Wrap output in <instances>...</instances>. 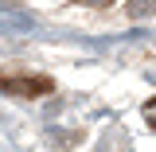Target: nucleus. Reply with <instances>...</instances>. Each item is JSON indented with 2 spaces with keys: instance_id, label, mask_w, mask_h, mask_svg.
I'll use <instances>...</instances> for the list:
<instances>
[{
  "instance_id": "obj_1",
  "label": "nucleus",
  "mask_w": 156,
  "mask_h": 152,
  "mask_svg": "<svg viewBox=\"0 0 156 152\" xmlns=\"http://www.w3.org/2000/svg\"><path fill=\"white\" fill-rule=\"evenodd\" d=\"M0 90H4V94H16V97H43V94H51V90H55V82H51V78L47 74H0Z\"/></svg>"
},
{
  "instance_id": "obj_2",
  "label": "nucleus",
  "mask_w": 156,
  "mask_h": 152,
  "mask_svg": "<svg viewBox=\"0 0 156 152\" xmlns=\"http://www.w3.org/2000/svg\"><path fill=\"white\" fill-rule=\"evenodd\" d=\"M156 12V0H129V19H148Z\"/></svg>"
},
{
  "instance_id": "obj_3",
  "label": "nucleus",
  "mask_w": 156,
  "mask_h": 152,
  "mask_svg": "<svg viewBox=\"0 0 156 152\" xmlns=\"http://www.w3.org/2000/svg\"><path fill=\"white\" fill-rule=\"evenodd\" d=\"M144 121H148V129H156V97L144 105Z\"/></svg>"
},
{
  "instance_id": "obj_4",
  "label": "nucleus",
  "mask_w": 156,
  "mask_h": 152,
  "mask_svg": "<svg viewBox=\"0 0 156 152\" xmlns=\"http://www.w3.org/2000/svg\"><path fill=\"white\" fill-rule=\"evenodd\" d=\"M78 4H90V8H109L113 0H78Z\"/></svg>"
}]
</instances>
